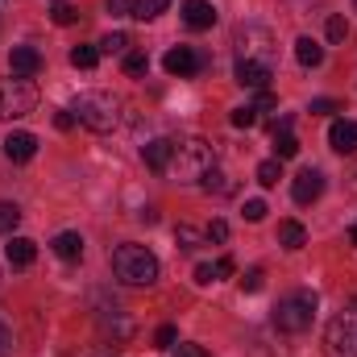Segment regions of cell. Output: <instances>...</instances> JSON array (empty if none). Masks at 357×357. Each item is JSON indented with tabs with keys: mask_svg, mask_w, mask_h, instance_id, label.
Returning a JSON list of instances; mask_svg holds the SVG:
<instances>
[{
	"mask_svg": "<svg viewBox=\"0 0 357 357\" xmlns=\"http://www.w3.org/2000/svg\"><path fill=\"white\" fill-rule=\"evenodd\" d=\"M75 121L79 125H88L91 133H112L116 125H121V112H125V104L112 96V91H84L79 100H75Z\"/></svg>",
	"mask_w": 357,
	"mask_h": 357,
	"instance_id": "1",
	"label": "cell"
},
{
	"mask_svg": "<svg viewBox=\"0 0 357 357\" xmlns=\"http://www.w3.org/2000/svg\"><path fill=\"white\" fill-rule=\"evenodd\" d=\"M112 274H116L125 287H150V282L158 278V258H154L146 245L125 241V245L112 250Z\"/></svg>",
	"mask_w": 357,
	"mask_h": 357,
	"instance_id": "2",
	"label": "cell"
},
{
	"mask_svg": "<svg viewBox=\"0 0 357 357\" xmlns=\"http://www.w3.org/2000/svg\"><path fill=\"white\" fill-rule=\"evenodd\" d=\"M212 167H216V150H212V142H204V137H187V142H178L175 146V158H171L175 178L195 183V178L208 175Z\"/></svg>",
	"mask_w": 357,
	"mask_h": 357,
	"instance_id": "3",
	"label": "cell"
},
{
	"mask_svg": "<svg viewBox=\"0 0 357 357\" xmlns=\"http://www.w3.org/2000/svg\"><path fill=\"white\" fill-rule=\"evenodd\" d=\"M316 320V291H291L274 303V328L278 333H307Z\"/></svg>",
	"mask_w": 357,
	"mask_h": 357,
	"instance_id": "4",
	"label": "cell"
},
{
	"mask_svg": "<svg viewBox=\"0 0 357 357\" xmlns=\"http://www.w3.org/2000/svg\"><path fill=\"white\" fill-rule=\"evenodd\" d=\"M324 354L328 357H357V303L341 307L324 328Z\"/></svg>",
	"mask_w": 357,
	"mask_h": 357,
	"instance_id": "5",
	"label": "cell"
},
{
	"mask_svg": "<svg viewBox=\"0 0 357 357\" xmlns=\"http://www.w3.org/2000/svg\"><path fill=\"white\" fill-rule=\"evenodd\" d=\"M38 108V88L29 79H0V121H21Z\"/></svg>",
	"mask_w": 357,
	"mask_h": 357,
	"instance_id": "6",
	"label": "cell"
},
{
	"mask_svg": "<svg viewBox=\"0 0 357 357\" xmlns=\"http://www.w3.org/2000/svg\"><path fill=\"white\" fill-rule=\"evenodd\" d=\"M237 46H241V59L245 63H266V67H274V38H270V29H262V25H241L237 29Z\"/></svg>",
	"mask_w": 357,
	"mask_h": 357,
	"instance_id": "7",
	"label": "cell"
},
{
	"mask_svg": "<svg viewBox=\"0 0 357 357\" xmlns=\"http://www.w3.org/2000/svg\"><path fill=\"white\" fill-rule=\"evenodd\" d=\"M162 67L178 75V79H187V75H195L199 67H204V59L191 50V46H175V50H167V59H162Z\"/></svg>",
	"mask_w": 357,
	"mask_h": 357,
	"instance_id": "8",
	"label": "cell"
},
{
	"mask_svg": "<svg viewBox=\"0 0 357 357\" xmlns=\"http://www.w3.org/2000/svg\"><path fill=\"white\" fill-rule=\"evenodd\" d=\"M8 71H13L17 79H33V75L42 71V54H38L33 46H13V54H8Z\"/></svg>",
	"mask_w": 357,
	"mask_h": 357,
	"instance_id": "9",
	"label": "cell"
},
{
	"mask_svg": "<svg viewBox=\"0 0 357 357\" xmlns=\"http://www.w3.org/2000/svg\"><path fill=\"white\" fill-rule=\"evenodd\" d=\"M320 191H324V175H320L316 167L299 171V175H295V183H291V195H295V204H312V199H320Z\"/></svg>",
	"mask_w": 357,
	"mask_h": 357,
	"instance_id": "10",
	"label": "cell"
},
{
	"mask_svg": "<svg viewBox=\"0 0 357 357\" xmlns=\"http://www.w3.org/2000/svg\"><path fill=\"white\" fill-rule=\"evenodd\" d=\"M183 25L187 29H212L216 25L212 0H183Z\"/></svg>",
	"mask_w": 357,
	"mask_h": 357,
	"instance_id": "11",
	"label": "cell"
},
{
	"mask_svg": "<svg viewBox=\"0 0 357 357\" xmlns=\"http://www.w3.org/2000/svg\"><path fill=\"white\" fill-rule=\"evenodd\" d=\"M270 79H274V67H266V63H245V59H237V84H241V88L266 91Z\"/></svg>",
	"mask_w": 357,
	"mask_h": 357,
	"instance_id": "12",
	"label": "cell"
},
{
	"mask_svg": "<svg viewBox=\"0 0 357 357\" xmlns=\"http://www.w3.org/2000/svg\"><path fill=\"white\" fill-rule=\"evenodd\" d=\"M142 158H146V167L150 171H171V158H175V142H167V137H154V142H146V150H142Z\"/></svg>",
	"mask_w": 357,
	"mask_h": 357,
	"instance_id": "13",
	"label": "cell"
},
{
	"mask_svg": "<svg viewBox=\"0 0 357 357\" xmlns=\"http://www.w3.org/2000/svg\"><path fill=\"white\" fill-rule=\"evenodd\" d=\"M38 154V137L33 133H8L4 137V158L8 162H29Z\"/></svg>",
	"mask_w": 357,
	"mask_h": 357,
	"instance_id": "14",
	"label": "cell"
},
{
	"mask_svg": "<svg viewBox=\"0 0 357 357\" xmlns=\"http://www.w3.org/2000/svg\"><path fill=\"white\" fill-rule=\"evenodd\" d=\"M328 142H333V150H337V154H354V150H357V121H333Z\"/></svg>",
	"mask_w": 357,
	"mask_h": 357,
	"instance_id": "15",
	"label": "cell"
},
{
	"mask_svg": "<svg viewBox=\"0 0 357 357\" xmlns=\"http://www.w3.org/2000/svg\"><path fill=\"white\" fill-rule=\"evenodd\" d=\"M4 258H8V266L25 270V266H33V258H38V245H33L29 237H13V241L4 245Z\"/></svg>",
	"mask_w": 357,
	"mask_h": 357,
	"instance_id": "16",
	"label": "cell"
},
{
	"mask_svg": "<svg viewBox=\"0 0 357 357\" xmlns=\"http://www.w3.org/2000/svg\"><path fill=\"white\" fill-rule=\"evenodd\" d=\"M54 254H59L63 262H79V258H84V237H79V233H59V237H54Z\"/></svg>",
	"mask_w": 357,
	"mask_h": 357,
	"instance_id": "17",
	"label": "cell"
},
{
	"mask_svg": "<svg viewBox=\"0 0 357 357\" xmlns=\"http://www.w3.org/2000/svg\"><path fill=\"white\" fill-rule=\"evenodd\" d=\"M295 59H299V67H320L324 63V46L312 42V38H299L295 42Z\"/></svg>",
	"mask_w": 357,
	"mask_h": 357,
	"instance_id": "18",
	"label": "cell"
},
{
	"mask_svg": "<svg viewBox=\"0 0 357 357\" xmlns=\"http://www.w3.org/2000/svg\"><path fill=\"white\" fill-rule=\"evenodd\" d=\"M278 241H282L287 250H303V245H307V229H303L299 220H282V225H278Z\"/></svg>",
	"mask_w": 357,
	"mask_h": 357,
	"instance_id": "19",
	"label": "cell"
},
{
	"mask_svg": "<svg viewBox=\"0 0 357 357\" xmlns=\"http://www.w3.org/2000/svg\"><path fill=\"white\" fill-rule=\"evenodd\" d=\"M167 8H171V0H133L129 17H137V21H154V17L167 13Z\"/></svg>",
	"mask_w": 357,
	"mask_h": 357,
	"instance_id": "20",
	"label": "cell"
},
{
	"mask_svg": "<svg viewBox=\"0 0 357 357\" xmlns=\"http://www.w3.org/2000/svg\"><path fill=\"white\" fill-rule=\"evenodd\" d=\"M17 225H21V208L8 204V199H0V237H13Z\"/></svg>",
	"mask_w": 357,
	"mask_h": 357,
	"instance_id": "21",
	"label": "cell"
},
{
	"mask_svg": "<svg viewBox=\"0 0 357 357\" xmlns=\"http://www.w3.org/2000/svg\"><path fill=\"white\" fill-rule=\"evenodd\" d=\"M96 63H100V46H75V50H71V67L91 71Z\"/></svg>",
	"mask_w": 357,
	"mask_h": 357,
	"instance_id": "22",
	"label": "cell"
},
{
	"mask_svg": "<svg viewBox=\"0 0 357 357\" xmlns=\"http://www.w3.org/2000/svg\"><path fill=\"white\" fill-rule=\"evenodd\" d=\"M175 241H178V250L195 254V250H199V241H204V233H199V229H191V225H178V229H175Z\"/></svg>",
	"mask_w": 357,
	"mask_h": 357,
	"instance_id": "23",
	"label": "cell"
},
{
	"mask_svg": "<svg viewBox=\"0 0 357 357\" xmlns=\"http://www.w3.org/2000/svg\"><path fill=\"white\" fill-rule=\"evenodd\" d=\"M96 46H100V54H125V50H129V33H108V38H100Z\"/></svg>",
	"mask_w": 357,
	"mask_h": 357,
	"instance_id": "24",
	"label": "cell"
},
{
	"mask_svg": "<svg viewBox=\"0 0 357 357\" xmlns=\"http://www.w3.org/2000/svg\"><path fill=\"white\" fill-rule=\"evenodd\" d=\"M295 154H299V142H295L291 133H274V158L287 162V158H295Z\"/></svg>",
	"mask_w": 357,
	"mask_h": 357,
	"instance_id": "25",
	"label": "cell"
},
{
	"mask_svg": "<svg viewBox=\"0 0 357 357\" xmlns=\"http://www.w3.org/2000/svg\"><path fill=\"white\" fill-rule=\"evenodd\" d=\"M278 178H282V158H266V162L258 167V183H262V187H274Z\"/></svg>",
	"mask_w": 357,
	"mask_h": 357,
	"instance_id": "26",
	"label": "cell"
},
{
	"mask_svg": "<svg viewBox=\"0 0 357 357\" xmlns=\"http://www.w3.org/2000/svg\"><path fill=\"white\" fill-rule=\"evenodd\" d=\"M146 71H150V59L142 50H129L125 54V75H146Z\"/></svg>",
	"mask_w": 357,
	"mask_h": 357,
	"instance_id": "27",
	"label": "cell"
},
{
	"mask_svg": "<svg viewBox=\"0 0 357 357\" xmlns=\"http://www.w3.org/2000/svg\"><path fill=\"white\" fill-rule=\"evenodd\" d=\"M204 187H208V191H216V195H229V191H233V183H229V178L220 175L216 167H212V171L204 175Z\"/></svg>",
	"mask_w": 357,
	"mask_h": 357,
	"instance_id": "28",
	"label": "cell"
},
{
	"mask_svg": "<svg viewBox=\"0 0 357 357\" xmlns=\"http://www.w3.org/2000/svg\"><path fill=\"white\" fill-rule=\"evenodd\" d=\"M258 116H262V112H258L254 104H245V108H233V125H237V129H250V125H258Z\"/></svg>",
	"mask_w": 357,
	"mask_h": 357,
	"instance_id": "29",
	"label": "cell"
},
{
	"mask_svg": "<svg viewBox=\"0 0 357 357\" xmlns=\"http://www.w3.org/2000/svg\"><path fill=\"white\" fill-rule=\"evenodd\" d=\"M54 25H75L79 21V8H71V4H54Z\"/></svg>",
	"mask_w": 357,
	"mask_h": 357,
	"instance_id": "30",
	"label": "cell"
},
{
	"mask_svg": "<svg viewBox=\"0 0 357 357\" xmlns=\"http://www.w3.org/2000/svg\"><path fill=\"white\" fill-rule=\"evenodd\" d=\"M154 341H158V349H175V341H178V328H175V324H162V328L154 333Z\"/></svg>",
	"mask_w": 357,
	"mask_h": 357,
	"instance_id": "31",
	"label": "cell"
},
{
	"mask_svg": "<svg viewBox=\"0 0 357 357\" xmlns=\"http://www.w3.org/2000/svg\"><path fill=\"white\" fill-rule=\"evenodd\" d=\"M349 33V21L345 17H328V42H345Z\"/></svg>",
	"mask_w": 357,
	"mask_h": 357,
	"instance_id": "32",
	"label": "cell"
},
{
	"mask_svg": "<svg viewBox=\"0 0 357 357\" xmlns=\"http://www.w3.org/2000/svg\"><path fill=\"white\" fill-rule=\"evenodd\" d=\"M204 237H208V241H216V245H220V241H229V225H225V220H212V225H208V229H204Z\"/></svg>",
	"mask_w": 357,
	"mask_h": 357,
	"instance_id": "33",
	"label": "cell"
},
{
	"mask_svg": "<svg viewBox=\"0 0 357 357\" xmlns=\"http://www.w3.org/2000/svg\"><path fill=\"white\" fill-rule=\"evenodd\" d=\"M262 216H266V204H262V199H245V220H250V225H258Z\"/></svg>",
	"mask_w": 357,
	"mask_h": 357,
	"instance_id": "34",
	"label": "cell"
},
{
	"mask_svg": "<svg viewBox=\"0 0 357 357\" xmlns=\"http://www.w3.org/2000/svg\"><path fill=\"white\" fill-rule=\"evenodd\" d=\"M307 112H312V116H328V112H337V100H328V96H324V100H312Z\"/></svg>",
	"mask_w": 357,
	"mask_h": 357,
	"instance_id": "35",
	"label": "cell"
},
{
	"mask_svg": "<svg viewBox=\"0 0 357 357\" xmlns=\"http://www.w3.org/2000/svg\"><path fill=\"white\" fill-rule=\"evenodd\" d=\"M216 278H220V270H216V266H208V262H204V266H195V282H204V287H208V282H216Z\"/></svg>",
	"mask_w": 357,
	"mask_h": 357,
	"instance_id": "36",
	"label": "cell"
},
{
	"mask_svg": "<svg viewBox=\"0 0 357 357\" xmlns=\"http://www.w3.org/2000/svg\"><path fill=\"white\" fill-rule=\"evenodd\" d=\"M241 291H262V270H250V274L241 278Z\"/></svg>",
	"mask_w": 357,
	"mask_h": 357,
	"instance_id": "37",
	"label": "cell"
},
{
	"mask_svg": "<svg viewBox=\"0 0 357 357\" xmlns=\"http://www.w3.org/2000/svg\"><path fill=\"white\" fill-rule=\"evenodd\" d=\"M175 357H212V354H208L204 345H178V349H175Z\"/></svg>",
	"mask_w": 357,
	"mask_h": 357,
	"instance_id": "38",
	"label": "cell"
},
{
	"mask_svg": "<svg viewBox=\"0 0 357 357\" xmlns=\"http://www.w3.org/2000/svg\"><path fill=\"white\" fill-rule=\"evenodd\" d=\"M133 8V0H108V13L112 17H121V13H129Z\"/></svg>",
	"mask_w": 357,
	"mask_h": 357,
	"instance_id": "39",
	"label": "cell"
},
{
	"mask_svg": "<svg viewBox=\"0 0 357 357\" xmlns=\"http://www.w3.org/2000/svg\"><path fill=\"white\" fill-rule=\"evenodd\" d=\"M54 125H59V129H71V125H75V112H59Z\"/></svg>",
	"mask_w": 357,
	"mask_h": 357,
	"instance_id": "40",
	"label": "cell"
},
{
	"mask_svg": "<svg viewBox=\"0 0 357 357\" xmlns=\"http://www.w3.org/2000/svg\"><path fill=\"white\" fill-rule=\"evenodd\" d=\"M8 345H13V337H8V328H4V324H0V357L8 354Z\"/></svg>",
	"mask_w": 357,
	"mask_h": 357,
	"instance_id": "41",
	"label": "cell"
},
{
	"mask_svg": "<svg viewBox=\"0 0 357 357\" xmlns=\"http://www.w3.org/2000/svg\"><path fill=\"white\" fill-rule=\"evenodd\" d=\"M216 270H220V278H225V274H233L237 266H233V258H220V262H216Z\"/></svg>",
	"mask_w": 357,
	"mask_h": 357,
	"instance_id": "42",
	"label": "cell"
},
{
	"mask_svg": "<svg viewBox=\"0 0 357 357\" xmlns=\"http://www.w3.org/2000/svg\"><path fill=\"white\" fill-rule=\"evenodd\" d=\"M349 241H354V245H357V220H354V229H349Z\"/></svg>",
	"mask_w": 357,
	"mask_h": 357,
	"instance_id": "43",
	"label": "cell"
}]
</instances>
